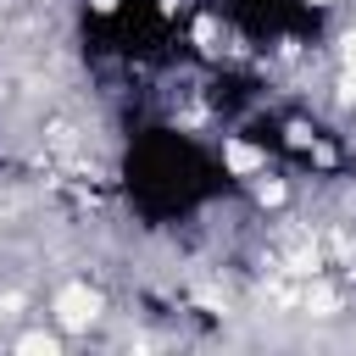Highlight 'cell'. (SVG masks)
<instances>
[{
	"instance_id": "1",
	"label": "cell",
	"mask_w": 356,
	"mask_h": 356,
	"mask_svg": "<svg viewBox=\"0 0 356 356\" xmlns=\"http://www.w3.org/2000/svg\"><path fill=\"white\" fill-rule=\"evenodd\" d=\"M100 317V295L89 284H61L56 289V323L61 328H89Z\"/></svg>"
},
{
	"instance_id": "2",
	"label": "cell",
	"mask_w": 356,
	"mask_h": 356,
	"mask_svg": "<svg viewBox=\"0 0 356 356\" xmlns=\"http://www.w3.org/2000/svg\"><path fill=\"white\" fill-rule=\"evenodd\" d=\"M222 167L239 172V178H256V172L267 167V156H261L256 145H245V139H228V145H222Z\"/></svg>"
},
{
	"instance_id": "3",
	"label": "cell",
	"mask_w": 356,
	"mask_h": 356,
	"mask_svg": "<svg viewBox=\"0 0 356 356\" xmlns=\"http://www.w3.org/2000/svg\"><path fill=\"white\" fill-rule=\"evenodd\" d=\"M334 306H339V300H334L328 284H312V289H306V312H312V317H334Z\"/></svg>"
},
{
	"instance_id": "4",
	"label": "cell",
	"mask_w": 356,
	"mask_h": 356,
	"mask_svg": "<svg viewBox=\"0 0 356 356\" xmlns=\"http://www.w3.org/2000/svg\"><path fill=\"white\" fill-rule=\"evenodd\" d=\"M17 350H28V356H39V350H44V356H50V350H56V334L33 328V334H22V339H17Z\"/></svg>"
},
{
	"instance_id": "5",
	"label": "cell",
	"mask_w": 356,
	"mask_h": 356,
	"mask_svg": "<svg viewBox=\"0 0 356 356\" xmlns=\"http://www.w3.org/2000/svg\"><path fill=\"white\" fill-rule=\"evenodd\" d=\"M256 195H261V206H278V200H284V184H261Z\"/></svg>"
},
{
	"instance_id": "6",
	"label": "cell",
	"mask_w": 356,
	"mask_h": 356,
	"mask_svg": "<svg viewBox=\"0 0 356 356\" xmlns=\"http://www.w3.org/2000/svg\"><path fill=\"white\" fill-rule=\"evenodd\" d=\"M339 44H345V61H350V67H356V22H350V28H345V39H339Z\"/></svg>"
},
{
	"instance_id": "7",
	"label": "cell",
	"mask_w": 356,
	"mask_h": 356,
	"mask_svg": "<svg viewBox=\"0 0 356 356\" xmlns=\"http://www.w3.org/2000/svg\"><path fill=\"white\" fill-rule=\"evenodd\" d=\"M111 6H117V0H95V11H111Z\"/></svg>"
},
{
	"instance_id": "8",
	"label": "cell",
	"mask_w": 356,
	"mask_h": 356,
	"mask_svg": "<svg viewBox=\"0 0 356 356\" xmlns=\"http://www.w3.org/2000/svg\"><path fill=\"white\" fill-rule=\"evenodd\" d=\"M312 6H334V0H312Z\"/></svg>"
}]
</instances>
